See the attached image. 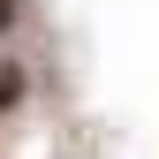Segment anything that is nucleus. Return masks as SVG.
<instances>
[{
    "mask_svg": "<svg viewBox=\"0 0 159 159\" xmlns=\"http://www.w3.org/2000/svg\"><path fill=\"white\" fill-rule=\"evenodd\" d=\"M15 23H23V0H0V38H8Z\"/></svg>",
    "mask_w": 159,
    "mask_h": 159,
    "instance_id": "f03ea898",
    "label": "nucleus"
},
{
    "mask_svg": "<svg viewBox=\"0 0 159 159\" xmlns=\"http://www.w3.org/2000/svg\"><path fill=\"white\" fill-rule=\"evenodd\" d=\"M23 91H30L23 61H8V53H0V114H15V106H23Z\"/></svg>",
    "mask_w": 159,
    "mask_h": 159,
    "instance_id": "f257e3e1",
    "label": "nucleus"
}]
</instances>
